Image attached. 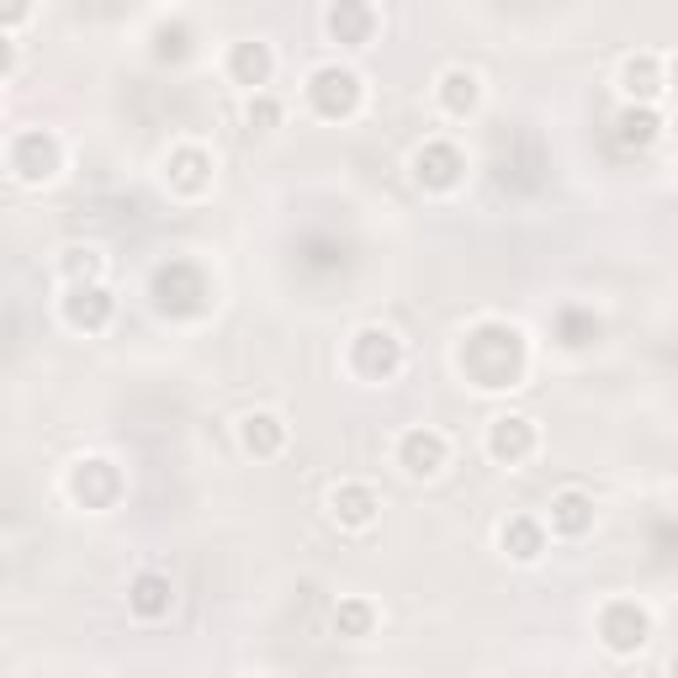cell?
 I'll use <instances>...</instances> for the list:
<instances>
[{
  "label": "cell",
  "mask_w": 678,
  "mask_h": 678,
  "mask_svg": "<svg viewBox=\"0 0 678 678\" xmlns=\"http://www.w3.org/2000/svg\"><path fill=\"white\" fill-rule=\"evenodd\" d=\"M461 366L477 388H514V377L525 371V345L504 323H483L461 345Z\"/></svg>",
  "instance_id": "6da1fadb"
},
{
  "label": "cell",
  "mask_w": 678,
  "mask_h": 678,
  "mask_svg": "<svg viewBox=\"0 0 678 678\" xmlns=\"http://www.w3.org/2000/svg\"><path fill=\"white\" fill-rule=\"evenodd\" d=\"M154 297H160L165 314H202V308H207V281H202L196 266L170 260V266H160V276H154Z\"/></svg>",
  "instance_id": "7a4b0ae2"
},
{
  "label": "cell",
  "mask_w": 678,
  "mask_h": 678,
  "mask_svg": "<svg viewBox=\"0 0 678 678\" xmlns=\"http://www.w3.org/2000/svg\"><path fill=\"white\" fill-rule=\"evenodd\" d=\"M308 96H314L318 117H350L356 101H361V80L350 70H339V64H329V70H318L308 80Z\"/></svg>",
  "instance_id": "3957f363"
},
{
  "label": "cell",
  "mask_w": 678,
  "mask_h": 678,
  "mask_svg": "<svg viewBox=\"0 0 678 678\" xmlns=\"http://www.w3.org/2000/svg\"><path fill=\"white\" fill-rule=\"evenodd\" d=\"M11 170L22 175L27 186L49 181L53 170H59V144H53L49 133H22V138H17V154H11Z\"/></svg>",
  "instance_id": "277c9868"
},
{
  "label": "cell",
  "mask_w": 678,
  "mask_h": 678,
  "mask_svg": "<svg viewBox=\"0 0 678 678\" xmlns=\"http://www.w3.org/2000/svg\"><path fill=\"white\" fill-rule=\"evenodd\" d=\"M599 636H605L609 653H636L647 641V615L636 605H609L605 620H599Z\"/></svg>",
  "instance_id": "5b68a950"
},
{
  "label": "cell",
  "mask_w": 678,
  "mask_h": 678,
  "mask_svg": "<svg viewBox=\"0 0 678 678\" xmlns=\"http://www.w3.org/2000/svg\"><path fill=\"white\" fill-rule=\"evenodd\" d=\"M356 371L361 377H392L398 371V339L388 335V329H361L356 335Z\"/></svg>",
  "instance_id": "8992f818"
},
{
  "label": "cell",
  "mask_w": 678,
  "mask_h": 678,
  "mask_svg": "<svg viewBox=\"0 0 678 678\" xmlns=\"http://www.w3.org/2000/svg\"><path fill=\"white\" fill-rule=\"evenodd\" d=\"M329 508H335V520L339 525H350V531H361V525H371V520H377V493H371V487L366 483H345V487H335V493H329Z\"/></svg>",
  "instance_id": "52a82bcc"
},
{
  "label": "cell",
  "mask_w": 678,
  "mask_h": 678,
  "mask_svg": "<svg viewBox=\"0 0 678 678\" xmlns=\"http://www.w3.org/2000/svg\"><path fill=\"white\" fill-rule=\"evenodd\" d=\"M413 170H419V181H424V186L445 192V186H456L461 181V154L451 144H424L419 148V160H413Z\"/></svg>",
  "instance_id": "ba28073f"
},
{
  "label": "cell",
  "mask_w": 678,
  "mask_h": 678,
  "mask_svg": "<svg viewBox=\"0 0 678 678\" xmlns=\"http://www.w3.org/2000/svg\"><path fill=\"white\" fill-rule=\"evenodd\" d=\"M531 445H535V430H531V419H493V435H487V451L499 461H525L531 456Z\"/></svg>",
  "instance_id": "9c48e42d"
},
{
  "label": "cell",
  "mask_w": 678,
  "mask_h": 678,
  "mask_svg": "<svg viewBox=\"0 0 678 678\" xmlns=\"http://www.w3.org/2000/svg\"><path fill=\"white\" fill-rule=\"evenodd\" d=\"M64 314H70V323L74 329H106V318H112V297L91 281H80V287L70 291V302H64Z\"/></svg>",
  "instance_id": "30bf717a"
},
{
  "label": "cell",
  "mask_w": 678,
  "mask_h": 678,
  "mask_svg": "<svg viewBox=\"0 0 678 678\" xmlns=\"http://www.w3.org/2000/svg\"><path fill=\"white\" fill-rule=\"evenodd\" d=\"M403 466H409L413 477H435L440 466H445V440H440L435 430L403 435Z\"/></svg>",
  "instance_id": "8fae6325"
},
{
  "label": "cell",
  "mask_w": 678,
  "mask_h": 678,
  "mask_svg": "<svg viewBox=\"0 0 678 678\" xmlns=\"http://www.w3.org/2000/svg\"><path fill=\"white\" fill-rule=\"evenodd\" d=\"M74 499H80V504H112V499H117V472H112L106 461H85V466L74 472Z\"/></svg>",
  "instance_id": "7c38bea8"
},
{
  "label": "cell",
  "mask_w": 678,
  "mask_h": 678,
  "mask_svg": "<svg viewBox=\"0 0 678 678\" xmlns=\"http://www.w3.org/2000/svg\"><path fill=\"white\" fill-rule=\"evenodd\" d=\"M657 127H662V122H657L653 106H626V112L615 117V144L620 148H647L657 138Z\"/></svg>",
  "instance_id": "4fadbf2b"
},
{
  "label": "cell",
  "mask_w": 678,
  "mask_h": 678,
  "mask_svg": "<svg viewBox=\"0 0 678 678\" xmlns=\"http://www.w3.org/2000/svg\"><path fill=\"white\" fill-rule=\"evenodd\" d=\"M588 525H594V504H588L583 493H557V499H552V531L583 535Z\"/></svg>",
  "instance_id": "5bb4252c"
},
{
  "label": "cell",
  "mask_w": 678,
  "mask_h": 678,
  "mask_svg": "<svg viewBox=\"0 0 678 678\" xmlns=\"http://www.w3.org/2000/svg\"><path fill=\"white\" fill-rule=\"evenodd\" d=\"M281 440H287V430H281L276 413H249V419H244V445H249L255 456H276Z\"/></svg>",
  "instance_id": "9a60e30c"
},
{
  "label": "cell",
  "mask_w": 678,
  "mask_h": 678,
  "mask_svg": "<svg viewBox=\"0 0 678 678\" xmlns=\"http://www.w3.org/2000/svg\"><path fill=\"white\" fill-rule=\"evenodd\" d=\"M127 605L138 609L144 620H160V615H170V583L160 578V573H144V578L133 583V594H127Z\"/></svg>",
  "instance_id": "2e32d148"
},
{
  "label": "cell",
  "mask_w": 678,
  "mask_h": 678,
  "mask_svg": "<svg viewBox=\"0 0 678 678\" xmlns=\"http://www.w3.org/2000/svg\"><path fill=\"white\" fill-rule=\"evenodd\" d=\"M626 91L630 96H641V101H653L657 91H662V59H653V53H641V59H630L626 64Z\"/></svg>",
  "instance_id": "e0dca14e"
},
{
  "label": "cell",
  "mask_w": 678,
  "mask_h": 678,
  "mask_svg": "<svg viewBox=\"0 0 678 678\" xmlns=\"http://www.w3.org/2000/svg\"><path fill=\"white\" fill-rule=\"evenodd\" d=\"M541 546H546V535H541V525L535 520H508L504 525V552L520 562H535L541 557Z\"/></svg>",
  "instance_id": "ac0fdd59"
},
{
  "label": "cell",
  "mask_w": 678,
  "mask_h": 678,
  "mask_svg": "<svg viewBox=\"0 0 678 678\" xmlns=\"http://www.w3.org/2000/svg\"><path fill=\"white\" fill-rule=\"evenodd\" d=\"M440 101H445V112H456V117H466V112L477 106V74L451 70L445 80H440Z\"/></svg>",
  "instance_id": "d6986e66"
},
{
  "label": "cell",
  "mask_w": 678,
  "mask_h": 678,
  "mask_svg": "<svg viewBox=\"0 0 678 678\" xmlns=\"http://www.w3.org/2000/svg\"><path fill=\"white\" fill-rule=\"evenodd\" d=\"M329 32L339 43H366L371 38V11L366 6H335L329 11Z\"/></svg>",
  "instance_id": "ffe728a7"
},
{
  "label": "cell",
  "mask_w": 678,
  "mask_h": 678,
  "mask_svg": "<svg viewBox=\"0 0 678 678\" xmlns=\"http://www.w3.org/2000/svg\"><path fill=\"white\" fill-rule=\"evenodd\" d=\"M266 74H270L266 43H239V49H234V80H239V85H266Z\"/></svg>",
  "instance_id": "44dd1931"
},
{
  "label": "cell",
  "mask_w": 678,
  "mask_h": 678,
  "mask_svg": "<svg viewBox=\"0 0 678 678\" xmlns=\"http://www.w3.org/2000/svg\"><path fill=\"white\" fill-rule=\"evenodd\" d=\"M170 181H175L181 192H202V186H207V160H202L196 148H181V154L170 160Z\"/></svg>",
  "instance_id": "7402d4cb"
},
{
  "label": "cell",
  "mask_w": 678,
  "mask_h": 678,
  "mask_svg": "<svg viewBox=\"0 0 678 678\" xmlns=\"http://www.w3.org/2000/svg\"><path fill=\"white\" fill-rule=\"evenodd\" d=\"M335 630H339V636H366V630H371V605H361V599H345V605L335 609Z\"/></svg>",
  "instance_id": "603a6c76"
},
{
  "label": "cell",
  "mask_w": 678,
  "mask_h": 678,
  "mask_svg": "<svg viewBox=\"0 0 678 678\" xmlns=\"http://www.w3.org/2000/svg\"><path fill=\"white\" fill-rule=\"evenodd\" d=\"M594 335H599V318L594 314H578V308H573V314H562V345H573V350H578V345H588Z\"/></svg>",
  "instance_id": "cb8c5ba5"
},
{
  "label": "cell",
  "mask_w": 678,
  "mask_h": 678,
  "mask_svg": "<svg viewBox=\"0 0 678 678\" xmlns=\"http://www.w3.org/2000/svg\"><path fill=\"white\" fill-rule=\"evenodd\" d=\"M276 122H281V106H276L270 96H255V101H249V127H255V133H270Z\"/></svg>",
  "instance_id": "d4e9b609"
},
{
  "label": "cell",
  "mask_w": 678,
  "mask_h": 678,
  "mask_svg": "<svg viewBox=\"0 0 678 678\" xmlns=\"http://www.w3.org/2000/svg\"><path fill=\"white\" fill-rule=\"evenodd\" d=\"M64 266H70L74 287H80V276H85V287H91V276L101 270V255H96V249H70V260H64Z\"/></svg>",
  "instance_id": "484cf974"
},
{
  "label": "cell",
  "mask_w": 678,
  "mask_h": 678,
  "mask_svg": "<svg viewBox=\"0 0 678 678\" xmlns=\"http://www.w3.org/2000/svg\"><path fill=\"white\" fill-rule=\"evenodd\" d=\"M11 70V43H6V38H0V74Z\"/></svg>",
  "instance_id": "4316f807"
},
{
  "label": "cell",
  "mask_w": 678,
  "mask_h": 678,
  "mask_svg": "<svg viewBox=\"0 0 678 678\" xmlns=\"http://www.w3.org/2000/svg\"><path fill=\"white\" fill-rule=\"evenodd\" d=\"M22 17H27L22 6H11V11H0V22H22Z\"/></svg>",
  "instance_id": "83f0119b"
}]
</instances>
